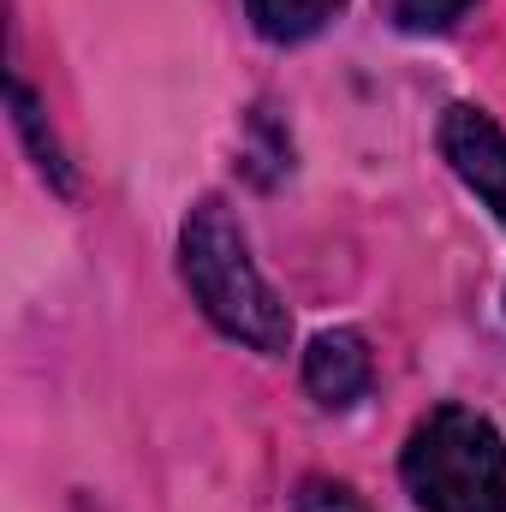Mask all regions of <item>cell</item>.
Wrapping results in <instances>:
<instances>
[{
    "mask_svg": "<svg viewBox=\"0 0 506 512\" xmlns=\"http://www.w3.org/2000/svg\"><path fill=\"white\" fill-rule=\"evenodd\" d=\"M304 387L328 405V411H346L364 387H370V346L346 328L334 334H316L310 352H304Z\"/></svg>",
    "mask_w": 506,
    "mask_h": 512,
    "instance_id": "4",
    "label": "cell"
},
{
    "mask_svg": "<svg viewBox=\"0 0 506 512\" xmlns=\"http://www.w3.org/2000/svg\"><path fill=\"white\" fill-rule=\"evenodd\" d=\"M179 268H185L191 298L203 304V316L221 334L245 340L251 352H286L292 316L274 298V286L262 280V268L251 262V245L221 197H203L191 209V221L179 233Z\"/></svg>",
    "mask_w": 506,
    "mask_h": 512,
    "instance_id": "1",
    "label": "cell"
},
{
    "mask_svg": "<svg viewBox=\"0 0 506 512\" xmlns=\"http://www.w3.org/2000/svg\"><path fill=\"white\" fill-rule=\"evenodd\" d=\"M12 120H18V131L30 137V149H36V167L60 185V191H72V173H66V161H60V143H54V131L42 126V108H36V96L12 78Z\"/></svg>",
    "mask_w": 506,
    "mask_h": 512,
    "instance_id": "6",
    "label": "cell"
},
{
    "mask_svg": "<svg viewBox=\"0 0 506 512\" xmlns=\"http://www.w3.org/2000/svg\"><path fill=\"white\" fill-rule=\"evenodd\" d=\"M405 489L423 512H506V441L465 405L429 411L405 441Z\"/></svg>",
    "mask_w": 506,
    "mask_h": 512,
    "instance_id": "2",
    "label": "cell"
},
{
    "mask_svg": "<svg viewBox=\"0 0 506 512\" xmlns=\"http://www.w3.org/2000/svg\"><path fill=\"white\" fill-rule=\"evenodd\" d=\"M346 0H251V24L268 42H304L316 36Z\"/></svg>",
    "mask_w": 506,
    "mask_h": 512,
    "instance_id": "5",
    "label": "cell"
},
{
    "mask_svg": "<svg viewBox=\"0 0 506 512\" xmlns=\"http://www.w3.org/2000/svg\"><path fill=\"white\" fill-rule=\"evenodd\" d=\"M292 507L298 512H364V501H358L346 483H304Z\"/></svg>",
    "mask_w": 506,
    "mask_h": 512,
    "instance_id": "8",
    "label": "cell"
},
{
    "mask_svg": "<svg viewBox=\"0 0 506 512\" xmlns=\"http://www.w3.org/2000/svg\"><path fill=\"white\" fill-rule=\"evenodd\" d=\"M441 155L453 161V173L495 209V221L506 227V131L483 108L459 102V108L441 114Z\"/></svg>",
    "mask_w": 506,
    "mask_h": 512,
    "instance_id": "3",
    "label": "cell"
},
{
    "mask_svg": "<svg viewBox=\"0 0 506 512\" xmlns=\"http://www.w3.org/2000/svg\"><path fill=\"white\" fill-rule=\"evenodd\" d=\"M471 12V0H387V18L399 30H447Z\"/></svg>",
    "mask_w": 506,
    "mask_h": 512,
    "instance_id": "7",
    "label": "cell"
}]
</instances>
